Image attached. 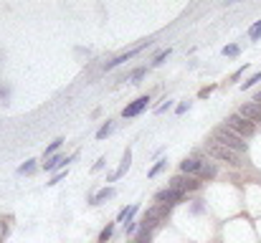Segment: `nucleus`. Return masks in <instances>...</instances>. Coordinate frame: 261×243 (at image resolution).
<instances>
[{"label":"nucleus","mask_w":261,"mask_h":243,"mask_svg":"<svg viewBox=\"0 0 261 243\" xmlns=\"http://www.w3.org/2000/svg\"><path fill=\"white\" fill-rule=\"evenodd\" d=\"M210 142L221 145V147H226V149H231V152H236V154H246V152H249V142H244V140L238 137L233 129H228L226 124H221V127L213 129Z\"/></svg>","instance_id":"f257e3e1"},{"label":"nucleus","mask_w":261,"mask_h":243,"mask_svg":"<svg viewBox=\"0 0 261 243\" xmlns=\"http://www.w3.org/2000/svg\"><path fill=\"white\" fill-rule=\"evenodd\" d=\"M206 154L208 157H213V160H218V162H226V165H231V167H238L241 165V154H236V152H231V149H226V147H221V145H215V142H206Z\"/></svg>","instance_id":"f03ea898"},{"label":"nucleus","mask_w":261,"mask_h":243,"mask_svg":"<svg viewBox=\"0 0 261 243\" xmlns=\"http://www.w3.org/2000/svg\"><path fill=\"white\" fill-rule=\"evenodd\" d=\"M226 127H228V129H233L241 140H249V137H254V135H256V124H251L246 117H241L238 112H233V114H228V117H226Z\"/></svg>","instance_id":"7ed1b4c3"},{"label":"nucleus","mask_w":261,"mask_h":243,"mask_svg":"<svg viewBox=\"0 0 261 243\" xmlns=\"http://www.w3.org/2000/svg\"><path fill=\"white\" fill-rule=\"evenodd\" d=\"M167 188H175V190H180V193H198L201 188H203V180H198V178H190V175H172V178L167 180Z\"/></svg>","instance_id":"20e7f679"},{"label":"nucleus","mask_w":261,"mask_h":243,"mask_svg":"<svg viewBox=\"0 0 261 243\" xmlns=\"http://www.w3.org/2000/svg\"><path fill=\"white\" fill-rule=\"evenodd\" d=\"M185 193L175 190V188H162L155 193V205H167V208H175L178 203H185Z\"/></svg>","instance_id":"39448f33"},{"label":"nucleus","mask_w":261,"mask_h":243,"mask_svg":"<svg viewBox=\"0 0 261 243\" xmlns=\"http://www.w3.org/2000/svg\"><path fill=\"white\" fill-rule=\"evenodd\" d=\"M147 46H152V38H147L142 46H137V49H132V51H127V53H119V56H114L112 61H106L104 66H102V71L106 74V71H112V69H117V66H122V63H127V61H132L135 56H140Z\"/></svg>","instance_id":"423d86ee"},{"label":"nucleus","mask_w":261,"mask_h":243,"mask_svg":"<svg viewBox=\"0 0 261 243\" xmlns=\"http://www.w3.org/2000/svg\"><path fill=\"white\" fill-rule=\"evenodd\" d=\"M150 106V94H142V97H137L135 101H129L124 109H122V117L124 119H135V117H140L145 109Z\"/></svg>","instance_id":"0eeeda50"},{"label":"nucleus","mask_w":261,"mask_h":243,"mask_svg":"<svg viewBox=\"0 0 261 243\" xmlns=\"http://www.w3.org/2000/svg\"><path fill=\"white\" fill-rule=\"evenodd\" d=\"M203 162H206V157H203V160H195V157H185V160L180 162V175H190V178H198V180H201V172H203Z\"/></svg>","instance_id":"6e6552de"},{"label":"nucleus","mask_w":261,"mask_h":243,"mask_svg":"<svg viewBox=\"0 0 261 243\" xmlns=\"http://www.w3.org/2000/svg\"><path fill=\"white\" fill-rule=\"evenodd\" d=\"M238 114L241 117H246L251 124H261V104H256V101H246V104H241V109H238Z\"/></svg>","instance_id":"1a4fd4ad"},{"label":"nucleus","mask_w":261,"mask_h":243,"mask_svg":"<svg viewBox=\"0 0 261 243\" xmlns=\"http://www.w3.org/2000/svg\"><path fill=\"white\" fill-rule=\"evenodd\" d=\"M129 167H132V149H124V154H122V162H119V167L114 170V172H109V175H106V183H117L119 178H122V175L129 170Z\"/></svg>","instance_id":"9d476101"},{"label":"nucleus","mask_w":261,"mask_h":243,"mask_svg":"<svg viewBox=\"0 0 261 243\" xmlns=\"http://www.w3.org/2000/svg\"><path fill=\"white\" fill-rule=\"evenodd\" d=\"M66 162H71V157H66V154H61V152H56V154H51V157L43 162V170L46 172H61V167L66 165Z\"/></svg>","instance_id":"9b49d317"},{"label":"nucleus","mask_w":261,"mask_h":243,"mask_svg":"<svg viewBox=\"0 0 261 243\" xmlns=\"http://www.w3.org/2000/svg\"><path fill=\"white\" fill-rule=\"evenodd\" d=\"M114 195H117V188H112V185H104L102 190H97V193L89 197V205H102V203H106V200H112Z\"/></svg>","instance_id":"f8f14e48"},{"label":"nucleus","mask_w":261,"mask_h":243,"mask_svg":"<svg viewBox=\"0 0 261 243\" xmlns=\"http://www.w3.org/2000/svg\"><path fill=\"white\" fill-rule=\"evenodd\" d=\"M147 71H150V66H137V69H132L127 76H122L119 81H129V84H140L145 76H147Z\"/></svg>","instance_id":"ddd939ff"},{"label":"nucleus","mask_w":261,"mask_h":243,"mask_svg":"<svg viewBox=\"0 0 261 243\" xmlns=\"http://www.w3.org/2000/svg\"><path fill=\"white\" fill-rule=\"evenodd\" d=\"M137 210H140V203H132L129 208H122V210L117 213V223H122V220H127V223H132V220H135V215H137Z\"/></svg>","instance_id":"4468645a"},{"label":"nucleus","mask_w":261,"mask_h":243,"mask_svg":"<svg viewBox=\"0 0 261 243\" xmlns=\"http://www.w3.org/2000/svg\"><path fill=\"white\" fill-rule=\"evenodd\" d=\"M218 178V165L215 162H203V172H201V180H215Z\"/></svg>","instance_id":"2eb2a0df"},{"label":"nucleus","mask_w":261,"mask_h":243,"mask_svg":"<svg viewBox=\"0 0 261 243\" xmlns=\"http://www.w3.org/2000/svg\"><path fill=\"white\" fill-rule=\"evenodd\" d=\"M114 127H117V124H114V119H106V122L99 127V132H97V140H99V142H102V140H106V137H109L112 132H114Z\"/></svg>","instance_id":"dca6fc26"},{"label":"nucleus","mask_w":261,"mask_h":243,"mask_svg":"<svg viewBox=\"0 0 261 243\" xmlns=\"http://www.w3.org/2000/svg\"><path fill=\"white\" fill-rule=\"evenodd\" d=\"M114 228H117V220H114V223H106V226L102 228V233H99V241H97V243H109V241H112V236H114Z\"/></svg>","instance_id":"f3484780"},{"label":"nucleus","mask_w":261,"mask_h":243,"mask_svg":"<svg viewBox=\"0 0 261 243\" xmlns=\"http://www.w3.org/2000/svg\"><path fill=\"white\" fill-rule=\"evenodd\" d=\"M170 53H172V49H165V51H160L155 58H152V63H150V69H157V66H162L167 58H170Z\"/></svg>","instance_id":"a211bd4d"},{"label":"nucleus","mask_w":261,"mask_h":243,"mask_svg":"<svg viewBox=\"0 0 261 243\" xmlns=\"http://www.w3.org/2000/svg\"><path fill=\"white\" fill-rule=\"evenodd\" d=\"M61 145H63V140H61V137H56L53 142H49V147H46V149H43V160H49V157H51V154H56Z\"/></svg>","instance_id":"6ab92c4d"},{"label":"nucleus","mask_w":261,"mask_h":243,"mask_svg":"<svg viewBox=\"0 0 261 243\" xmlns=\"http://www.w3.org/2000/svg\"><path fill=\"white\" fill-rule=\"evenodd\" d=\"M152 236H155V231H150V228H140V231H137L135 243H150V241H152Z\"/></svg>","instance_id":"aec40b11"},{"label":"nucleus","mask_w":261,"mask_h":243,"mask_svg":"<svg viewBox=\"0 0 261 243\" xmlns=\"http://www.w3.org/2000/svg\"><path fill=\"white\" fill-rule=\"evenodd\" d=\"M165 167H167V160H157L155 165H152V167H150V172H147V178H157V175H160V172H162Z\"/></svg>","instance_id":"412c9836"},{"label":"nucleus","mask_w":261,"mask_h":243,"mask_svg":"<svg viewBox=\"0 0 261 243\" xmlns=\"http://www.w3.org/2000/svg\"><path fill=\"white\" fill-rule=\"evenodd\" d=\"M259 81H261V71H256L254 76H249L246 81H241V92H249V89H251V86H256Z\"/></svg>","instance_id":"4be33fe9"},{"label":"nucleus","mask_w":261,"mask_h":243,"mask_svg":"<svg viewBox=\"0 0 261 243\" xmlns=\"http://www.w3.org/2000/svg\"><path fill=\"white\" fill-rule=\"evenodd\" d=\"M223 56H228V58H236L238 53H241V46L238 43H228V46H223V51H221Z\"/></svg>","instance_id":"5701e85b"},{"label":"nucleus","mask_w":261,"mask_h":243,"mask_svg":"<svg viewBox=\"0 0 261 243\" xmlns=\"http://www.w3.org/2000/svg\"><path fill=\"white\" fill-rule=\"evenodd\" d=\"M36 162H38V160H26V162L20 165V167H18L15 172H18V175H31V172L36 170Z\"/></svg>","instance_id":"b1692460"},{"label":"nucleus","mask_w":261,"mask_h":243,"mask_svg":"<svg viewBox=\"0 0 261 243\" xmlns=\"http://www.w3.org/2000/svg\"><path fill=\"white\" fill-rule=\"evenodd\" d=\"M249 38H251V41H261V18L249 28Z\"/></svg>","instance_id":"393cba45"},{"label":"nucleus","mask_w":261,"mask_h":243,"mask_svg":"<svg viewBox=\"0 0 261 243\" xmlns=\"http://www.w3.org/2000/svg\"><path fill=\"white\" fill-rule=\"evenodd\" d=\"M190 213H193V215L206 213V203H203V200H193V203H190Z\"/></svg>","instance_id":"a878e982"},{"label":"nucleus","mask_w":261,"mask_h":243,"mask_svg":"<svg viewBox=\"0 0 261 243\" xmlns=\"http://www.w3.org/2000/svg\"><path fill=\"white\" fill-rule=\"evenodd\" d=\"M66 172H69V170H61V172H56V175H53V178H51V180H49L46 185H49V188H53V185H58V183H61L63 178H66Z\"/></svg>","instance_id":"bb28decb"},{"label":"nucleus","mask_w":261,"mask_h":243,"mask_svg":"<svg viewBox=\"0 0 261 243\" xmlns=\"http://www.w3.org/2000/svg\"><path fill=\"white\" fill-rule=\"evenodd\" d=\"M140 231V223L137 220H132V223H124V236H135Z\"/></svg>","instance_id":"cd10ccee"},{"label":"nucleus","mask_w":261,"mask_h":243,"mask_svg":"<svg viewBox=\"0 0 261 243\" xmlns=\"http://www.w3.org/2000/svg\"><path fill=\"white\" fill-rule=\"evenodd\" d=\"M246 71H249V63H244V66H241V69H236V71L231 74V81H241V76H244Z\"/></svg>","instance_id":"c85d7f7f"},{"label":"nucleus","mask_w":261,"mask_h":243,"mask_svg":"<svg viewBox=\"0 0 261 243\" xmlns=\"http://www.w3.org/2000/svg\"><path fill=\"white\" fill-rule=\"evenodd\" d=\"M167 109H172V99H165V101H162V104L155 109V114H165Z\"/></svg>","instance_id":"c756f323"},{"label":"nucleus","mask_w":261,"mask_h":243,"mask_svg":"<svg viewBox=\"0 0 261 243\" xmlns=\"http://www.w3.org/2000/svg\"><path fill=\"white\" fill-rule=\"evenodd\" d=\"M190 104H193V101H188V99H185V101H180V104L175 106V114H178V117H180V114H185L188 109H190Z\"/></svg>","instance_id":"7c9ffc66"},{"label":"nucleus","mask_w":261,"mask_h":243,"mask_svg":"<svg viewBox=\"0 0 261 243\" xmlns=\"http://www.w3.org/2000/svg\"><path fill=\"white\" fill-rule=\"evenodd\" d=\"M213 92H215V86H206V89H201V92H198V99H208Z\"/></svg>","instance_id":"2f4dec72"},{"label":"nucleus","mask_w":261,"mask_h":243,"mask_svg":"<svg viewBox=\"0 0 261 243\" xmlns=\"http://www.w3.org/2000/svg\"><path fill=\"white\" fill-rule=\"evenodd\" d=\"M106 167V157H99L97 162H94V167H92V172H99V170H104Z\"/></svg>","instance_id":"473e14b6"},{"label":"nucleus","mask_w":261,"mask_h":243,"mask_svg":"<svg viewBox=\"0 0 261 243\" xmlns=\"http://www.w3.org/2000/svg\"><path fill=\"white\" fill-rule=\"evenodd\" d=\"M251 101H256V104H261V89H259V92L254 94V99H251Z\"/></svg>","instance_id":"72a5a7b5"}]
</instances>
